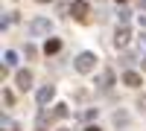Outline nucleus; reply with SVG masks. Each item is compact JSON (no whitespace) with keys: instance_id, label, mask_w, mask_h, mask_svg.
<instances>
[{"instance_id":"1","label":"nucleus","mask_w":146,"mask_h":131,"mask_svg":"<svg viewBox=\"0 0 146 131\" xmlns=\"http://www.w3.org/2000/svg\"><path fill=\"white\" fill-rule=\"evenodd\" d=\"M50 29H53L50 18H32V20H29V26H27V32L32 35V38H41V35H50Z\"/></svg>"},{"instance_id":"2","label":"nucleus","mask_w":146,"mask_h":131,"mask_svg":"<svg viewBox=\"0 0 146 131\" xmlns=\"http://www.w3.org/2000/svg\"><path fill=\"white\" fill-rule=\"evenodd\" d=\"M94 67H96V55L94 53H79L76 55V70L79 73H94Z\"/></svg>"},{"instance_id":"3","label":"nucleus","mask_w":146,"mask_h":131,"mask_svg":"<svg viewBox=\"0 0 146 131\" xmlns=\"http://www.w3.org/2000/svg\"><path fill=\"white\" fill-rule=\"evenodd\" d=\"M70 15L76 18V20H88V15H91V6L85 3V0H73V3H70Z\"/></svg>"},{"instance_id":"4","label":"nucleus","mask_w":146,"mask_h":131,"mask_svg":"<svg viewBox=\"0 0 146 131\" xmlns=\"http://www.w3.org/2000/svg\"><path fill=\"white\" fill-rule=\"evenodd\" d=\"M53 96H56V88L53 85H44V88H38V93H35V99H38L41 108H47V105L53 102Z\"/></svg>"},{"instance_id":"5","label":"nucleus","mask_w":146,"mask_h":131,"mask_svg":"<svg viewBox=\"0 0 146 131\" xmlns=\"http://www.w3.org/2000/svg\"><path fill=\"white\" fill-rule=\"evenodd\" d=\"M96 85H100V90H111L114 88V70L105 67L102 73H100V79H96Z\"/></svg>"},{"instance_id":"6","label":"nucleus","mask_w":146,"mask_h":131,"mask_svg":"<svg viewBox=\"0 0 146 131\" xmlns=\"http://www.w3.org/2000/svg\"><path fill=\"white\" fill-rule=\"evenodd\" d=\"M131 41V32H129V26H117V32H114V47L120 50V47H126Z\"/></svg>"},{"instance_id":"7","label":"nucleus","mask_w":146,"mask_h":131,"mask_svg":"<svg viewBox=\"0 0 146 131\" xmlns=\"http://www.w3.org/2000/svg\"><path fill=\"white\" fill-rule=\"evenodd\" d=\"M15 82H18L21 90H29V88H32V73H29V70H18V73H15Z\"/></svg>"},{"instance_id":"8","label":"nucleus","mask_w":146,"mask_h":131,"mask_svg":"<svg viewBox=\"0 0 146 131\" xmlns=\"http://www.w3.org/2000/svg\"><path fill=\"white\" fill-rule=\"evenodd\" d=\"M123 85H129V88H140V85H143V76L135 73V70H126V73H123Z\"/></svg>"},{"instance_id":"9","label":"nucleus","mask_w":146,"mask_h":131,"mask_svg":"<svg viewBox=\"0 0 146 131\" xmlns=\"http://www.w3.org/2000/svg\"><path fill=\"white\" fill-rule=\"evenodd\" d=\"M58 50H62V41H58V38H47V44H44V53H47V55H56Z\"/></svg>"},{"instance_id":"10","label":"nucleus","mask_w":146,"mask_h":131,"mask_svg":"<svg viewBox=\"0 0 146 131\" xmlns=\"http://www.w3.org/2000/svg\"><path fill=\"white\" fill-rule=\"evenodd\" d=\"M67 114H70V111H67V105H56V108H53V120H64Z\"/></svg>"},{"instance_id":"11","label":"nucleus","mask_w":146,"mask_h":131,"mask_svg":"<svg viewBox=\"0 0 146 131\" xmlns=\"http://www.w3.org/2000/svg\"><path fill=\"white\" fill-rule=\"evenodd\" d=\"M15 64H18V53H12V50H9V53L3 55V67H15Z\"/></svg>"},{"instance_id":"12","label":"nucleus","mask_w":146,"mask_h":131,"mask_svg":"<svg viewBox=\"0 0 146 131\" xmlns=\"http://www.w3.org/2000/svg\"><path fill=\"white\" fill-rule=\"evenodd\" d=\"M117 15H120V26H126V23H129V18H131V12H129L126 6H120V12H117Z\"/></svg>"},{"instance_id":"13","label":"nucleus","mask_w":146,"mask_h":131,"mask_svg":"<svg viewBox=\"0 0 146 131\" xmlns=\"http://www.w3.org/2000/svg\"><path fill=\"white\" fill-rule=\"evenodd\" d=\"M114 122H117V125H126V122H129V117H126L123 111H117V114H114Z\"/></svg>"},{"instance_id":"14","label":"nucleus","mask_w":146,"mask_h":131,"mask_svg":"<svg viewBox=\"0 0 146 131\" xmlns=\"http://www.w3.org/2000/svg\"><path fill=\"white\" fill-rule=\"evenodd\" d=\"M131 61H135V55H131V53H123V58H120V64H123V67H129Z\"/></svg>"},{"instance_id":"15","label":"nucleus","mask_w":146,"mask_h":131,"mask_svg":"<svg viewBox=\"0 0 146 131\" xmlns=\"http://www.w3.org/2000/svg\"><path fill=\"white\" fill-rule=\"evenodd\" d=\"M3 102H6V105H15V93H12V90H3Z\"/></svg>"},{"instance_id":"16","label":"nucleus","mask_w":146,"mask_h":131,"mask_svg":"<svg viewBox=\"0 0 146 131\" xmlns=\"http://www.w3.org/2000/svg\"><path fill=\"white\" fill-rule=\"evenodd\" d=\"M137 108H140V111H143V114H146V93H143V96H140V99H137Z\"/></svg>"},{"instance_id":"17","label":"nucleus","mask_w":146,"mask_h":131,"mask_svg":"<svg viewBox=\"0 0 146 131\" xmlns=\"http://www.w3.org/2000/svg\"><path fill=\"white\" fill-rule=\"evenodd\" d=\"M140 29L146 32V15H140Z\"/></svg>"},{"instance_id":"18","label":"nucleus","mask_w":146,"mask_h":131,"mask_svg":"<svg viewBox=\"0 0 146 131\" xmlns=\"http://www.w3.org/2000/svg\"><path fill=\"white\" fill-rule=\"evenodd\" d=\"M85 131H100V125H88V128H85Z\"/></svg>"},{"instance_id":"19","label":"nucleus","mask_w":146,"mask_h":131,"mask_svg":"<svg viewBox=\"0 0 146 131\" xmlns=\"http://www.w3.org/2000/svg\"><path fill=\"white\" fill-rule=\"evenodd\" d=\"M140 44H143V47H146V32H140Z\"/></svg>"},{"instance_id":"20","label":"nucleus","mask_w":146,"mask_h":131,"mask_svg":"<svg viewBox=\"0 0 146 131\" xmlns=\"http://www.w3.org/2000/svg\"><path fill=\"white\" fill-rule=\"evenodd\" d=\"M140 9H143V12H146V0H140Z\"/></svg>"},{"instance_id":"21","label":"nucleus","mask_w":146,"mask_h":131,"mask_svg":"<svg viewBox=\"0 0 146 131\" xmlns=\"http://www.w3.org/2000/svg\"><path fill=\"white\" fill-rule=\"evenodd\" d=\"M38 3H53V0H38Z\"/></svg>"},{"instance_id":"22","label":"nucleus","mask_w":146,"mask_h":131,"mask_svg":"<svg viewBox=\"0 0 146 131\" xmlns=\"http://www.w3.org/2000/svg\"><path fill=\"white\" fill-rule=\"evenodd\" d=\"M143 70H146V55H143Z\"/></svg>"},{"instance_id":"23","label":"nucleus","mask_w":146,"mask_h":131,"mask_svg":"<svg viewBox=\"0 0 146 131\" xmlns=\"http://www.w3.org/2000/svg\"><path fill=\"white\" fill-rule=\"evenodd\" d=\"M117 3H126V0H117Z\"/></svg>"},{"instance_id":"24","label":"nucleus","mask_w":146,"mask_h":131,"mask_svg":"<svg viewBox=\"0 0 146 131\" xmlns=\"http://www.w3.org/2000/svg\"><path fill=\"white\" fill-rule=\"evenodd\" d=\"M62 131H67V128H62Z\"/></svg>"}]
</instances>
